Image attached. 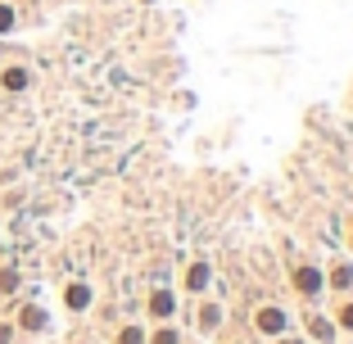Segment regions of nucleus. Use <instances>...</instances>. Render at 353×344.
Masks as SVG:
<instances>
[{
    "label": "nucleus",
    "instance_id": "nucleus-1",
    "mask_svg": "<svg viewBox=\"0 0 353 344\" xmlns=\"http://www.w3.org/2000/svg\"><path fill=\"white\" fill-rule=\"evenodd\" d=\"M290 285L299 299H322L326 294V267H317V263H294L290 267Z\"/></svg>",
    "mask_w": 353,
    "mask_h": 344
},
{
    "label": "nucleus",
    "instance_id": "nucleus-2",
    "mask_svg": "<svg viewBox=\"0 0 353 344\" xmlns=\"http://www.w3.org/2000/svg\"><path fill=\"white\" fill-rule=\"evenodd\" d=\"M254 331H259V335H272V340H276V335L290 331V313H285L281 303H263V308H254Z\"/></svg>",
    "mask_w": 353,
    "mask_h": 344
},
{
    "label": "nucleus",
    "instance_id": "nucleus-3",
    "mask_svg": "<svg viewBox=\"0 0 353 344\" xmlns=\"http://www.w3.org/2000/svg\"><path fill=\"white\" fill-rule=\"evenodd\" d=\"M181 285H186V294L204 299L208 285H213V263H208V259H190V263H186V272H181Z\"/></svg>",
    "mask_w": 353,
    "mask_h": 344
},
{
    "label": "nucleus",
    "instance_id": "nucleus-4",
    "mask_svg": "<svg viewBox=\"0 0 353 344\" xmlns=\"http://www.w3.org/2000/svg\"><path fill=\"white\" fill-rule=\"evenodd\" d=\"M145 313L154 317V322H172V317H176V294L168 290V285H154L150 299H145Z\"/></svg>",
    "mask_w": 353,
    "mask_h": 344
},
{
    "label": "nucleus",
    "instance_id": "nucleus-5",
    "mask_svg": "<svg viewBox=\"0 0 353 344\" xmlns=\"http://www.w3.org/2000/svg\"><path fill=\"white\" fill-rule=\"evenodd\" d=\"M303 326H308V335H303V340H317V344H335V335H340L335 317L312 313V308H308V317H303Z\"/></svg>",
    "mask_w": 353,
    "mask_h": 344
},
{
    "label": "nucleus",
    "instance_id": "nucleus-6",
    "mask_svg": "<svg viewBox=\"0 0 353 344\" xmlns=\"http://www.w3.org/2000/svg\"><path fill=\"white\" fill-rule=\"evenodd\" d=\"M326 290H335L340 299L353 294V259H335L331 267H326Z\"/></svg>",
    "mask_w": 353,
    "mask_h": 344
},
{
    "label": "nucleus",
    "instance_id": "nucleus-7",
    "mask_svg": "<svg viewBox=\"0 0 353 344\" xmlns=\"http://www.w3.org/2000/svg\"><path fill=\"white\" fill-rule=\"evenodd\" d=\"M222 317H227V313H222V303L199 299V308H195V326H199V331H218V326H222Z\"/></svg>",
    "mask_w": 353,
    "mask_h": 344
},
{
    "label": "nucleus",
    "instance_id": "nucleus-8",
    "mask_svg": "<svg viewBox=\"0 0 353 344\" xmlns=\"http://www.w3.org/2000/svg\"><path fill=\"white\" fill-rule=\"evenodd\" d=\"M91 299H95V290L86 281H68V290H63V303H68L73 313H86V308H91Z\"/></svg>",
    "mask_w": 353,
    "mask_h": 344
},
{
    "label": "nucleus",
    "instance_id": "nucleus-9",
    "mask_svg": "<svg viewBox=\"0 0 353 344\" xmlns=\"http://www.w3.org/2000/svg\"><path fill=\"white\" fill-rule=\"evenodd\" d=\"M0 86L19 95V91H28V86H32V73H28V68H5V73H0Z\"/></svg>",
    "mask_w": 353,
    "mask_h": 344
},
{
    "label": "nucleus",
    "instance_id": "nucleus-10",
    "mask_svg": "<svg viewBox=\"0 0 353 344\" xmlns=\"http://www.w3.org/2000/svg\"><path fill=\"white\" fill-rule=\"evenodd\" d=\"M19 326H23V331H46V326H50V317H46V308H37V303H32V308H23V313H19Z\"/></svg>",
    "mask_w": 353,
    "mask_h": 344
},
{
    "label": "nucleus",
    "instance_id": "nucleus-11",
    "mask_svg": "<svg viewBox=\"0 0 353 344\" xmlns=\"http://www.w3.org/2000/svg\"><path fill=\"white\" fill-rule=\"evenodd\" d=\"M335 326H340L344 335H353V294L340 299V308H335Z\"/></svg>",
    "mask_w": 353,
    "mask_h": 344
},
{
    "label": "nucleus",
    "instance_id": "nucleus-12",
    "mask_svg": "<svg viewBox=\"0 0 353 344\" xmlns=\"http://www.w3.org/2000/svg\"><path fill=\"white\" fill-rule=\"evenodd\" d=\"M145 344H181V331H176L172 322H159V331L145 335Z\"/></svg>",
    "mask_w": 353,
    "mask_h": 344
},
{
    "label": "nucleus",
    "instance_id": "nucleus-13",
    "mask_svg": "<svg viewBox=\"0 0 353 344\" xmlns=\"http://www.w3.org/2000/svg\"><path fill=\"white\" fill-rule=\"evenodd\" d=\"M14 28H19V14H14V5H0V37H10Z\"/></svg>",
    "mask_w": 353,
    "mask_h": 344
},
{
    "label": "nucleus",
    "instance_id": "nucleus-14",
    "mask_svg": "<svg viewBox=\"0 0 353 344\" xmlns=\"http://www.w3.org/2000/svg\"><path fill=\"white\" fill-rule=\"evenodd\" d=\"M118 344H145V331H141V326H123V331H118Z\"/></svg>",
    "mask_w": 353,
    "mask_h": 344
},
{
    "label": "nucleus",
    "instance_id": "nucleus-15",
    "mask_svg": "<svg viewBox=\"0 0 353 344\" xmlns=\"http://www.w3.org/2000/svg\"><path fill=\"white\" fill-rule=\"evenodd\" d=\"M14 285H19V272L5 267V272H0V290H14Z\"/></svg>",
    "mask_w": 353,
    "mask_h": 344
},
{
    "label": "nucleus",
    "instance_id": "nucleus-16",
    "mask_svg": "<svg viewBox=\"0 0 353 344\" xmlns=\"http://www.w3.org/2000/svg\"><path fill=\"white\" fill-rule=\"evenodd\" d=\"M276 344H308V340H303V335H290V331H285V335H276Z\"/></svg>",
    "mask_w": 353,
    "mask_h": 344
},
{
    "label": "nucleus",
    "instance_id": "nucleus-17",
    "mask_svg": "<svg viewBox=\"0 0 353 344\" xmlns=\"http://www.w3.org/2000/svg\"><path fill=\"white\" fill-rule=\"evenodd\" d=\"M349 254H353V231H349Z\"/></svg>",
    "mask_w": 353,
    "mask_h": 344
},
{
    "label": "nucleus",
    "instance_id": "nucleus-18",
    "mask_svg": "<svg viewBox=\"0 0 353 344\" xmlns=\"http://www.w3.org/2000/svg\"><path fill=\"white\" fill-rule=\"evenodd\" d=\"M236 344H240V340H236Z\"/></svg>",
    "mask_w": 353,
    "mask_h": 344
}]
</instances>
